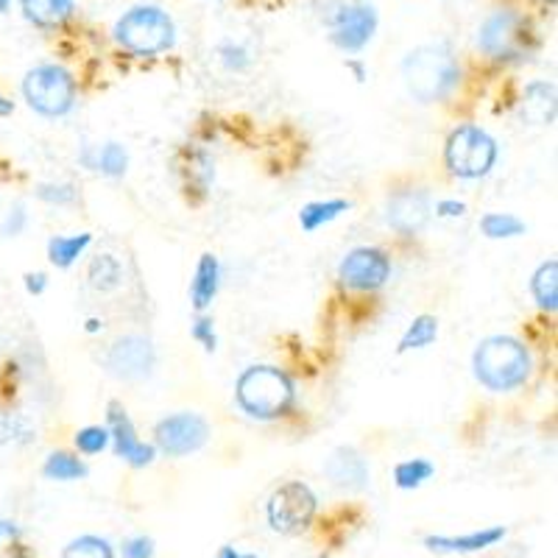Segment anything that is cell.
Masks as SVG:
<instances>
[{
    "instance_id": "cell-32",
    "label": "cell",
    "mask_w": 558,
    "mask_h": 558,
    "mask_svg": "<svg viewBox=\"0 0 558 558\" xmlns=\"http://www.w3.org/2000/svg\"><path fill=\"white\" fill-rule=\"evenodd\" d=\"M193 338H196V341L202 343L207 352H213V349H216V343H218L216 332H213V322H209V318H204V316H198L196 324H193Z\"/></svg>"
},
{
    "instance_id": "cell-11",
    "label": "cell",
    "mask_w": 558,
    "mask_h": 558,
    "mask_svg": "<svg viewBox=\"0 0 558 558\" xmlns=\"http://www.w3.org/2000/svg\"><path fill=\"white\" fill-rule=\"evenodd\" d=\"M377 32V12L372 3H349L332 20V43L341 51H361Z\"/></svg>"
},
{
    "instance_id": "cell-36",
    "label": "cell",
    "mask_w": 558,
    "mask_h": 558,
    "mask_svg": "<svg viewBox=\"0 0 558 558\" xmlns=\"http://www.w3.org/2000/svg\"><path fill=\"white\" fill-rule=\"evenodd\" d=\"M223 53V62H227V68H235V70H243L246 68V51L243 48H232V45H223L221 48Z\"/></svg>"
},
{
    "instance_id": "cell-20",
    "label": "cell",
    "mask_w": 558,
    "mask_h": 558,
    "mask_svg": "<svg viewBox=\"0 0 558 558\" xmlns=\"http://www.w3.org/2000/svg\"><path fill=\"white\" fill-rule=\"evenodd\" d=\"M522 114L531 123H550L556 114V89L550 84H531L522 98Z\"/></svg>"
},
{
    "instance_id": "cell-9",
    "label": "cell",
    "mask_w": 558,
    "mask_h": 558,
    "mask_svg": "<svg viewBox=\"0 0 558 558\" xmlns=\"http://www.w3.org/2000/svg\"><path fill=\"white\" fill-rule=\"evenodd\" d=\"M154 436H157V447L166 456L182 458L202 450L209 436V427L198 413H177V416L162 418Z\"/></svg>"
},
{
    "instance_id": "cell-29",
    "label": "cell",
    "mask_w": 558,
    "mask_h": 558,
    "mask_svg": "<svg viewBox=\"0 0 558 558\" xmlns=\"http://www.w3.org/2000/svg\"><path fill=\"white\" fill-rule=\"evenodd\" d=\"M26 539L14 522L0 520V558H26Z\"/></svg>"
},
{
    "instance_id": "cell-33",
    "label": "cell",
    "mask_w": 558,
    "mask_h": 558,
    "mask_svg": "<svg viewBox=\"0 0 558 558\" xmlns=\"http://www.w3.org/2000/svg\"><path fill=\"white\" fill-rule=\"evenodd\" d=\"M154 556V542L148 536H134L123 545V558H151Z\"/></svg>"
},
{
    "instance_id": "cell-13",
    "label": "cell",
    "mask_w": 558,
    "mask_h": 558,
    "mask_svg": "<svg viewBox=\"0 0 558 558\" xmlns=\"http://www.w3.org/2000/svg\"><path fill=\"white\" fill-rule=\"evenodd\" d=\"M109 368H112L118 377H126V380H140V377L151 375V368H154L151 343L140 336L121 338V341L112 347V352H109Z\"/></svg>"
},
{
    "instance_id": "cell-30",
    "label": "cell",
    "mask_w": 558,
    "mask_h": 558,
    "mask_svg": "<svg viewBox=\"0 0 558 558\" xmlns=\"http://www.w3.org/2000/svg\"><path fill=\"white\" fill-rule=\"evenodd\" d=\"M89 277H93V286L96 288H101V291H112V288L121 282V266H118L109 254H104V257H98V260L93 263Z\"/></svg>"
},
{
    "instance_id": "cell-15",
    "label": "cell",
    "mask_w": 558,
    "mask_h": 558,
    "mask_svg": "<svg viewBox=\"0 0 558 558\" xmlns=\"http://www.w3.org/2000/svg\"><path fill=\"white\" fill-rule=\"evenodd\" d=\"M327 475L341 488H363L368 483V463L352 447H341V450L332 452L330 463H327Z\"/></svg>"
},
{
    "instance_id": "cell-35",
    "label": "cell",
    "mask_w": 558,
    "mask_h": 558,
    "mask_svg": "<svg viewBox=\"0 0 558 558\" xmlns=\"http://www.w3.org/2000/svg\"><path fill=\"white\" fill-rule=\"evenodd\" d=\"M20 427H17V416H12V413H3L0 411V447L9 445L12 438H17Z\"/></svg>"
},
{
    "instance_id": "cell-16",
    "label": "cell",
    "mask_w": 558,
    "mask_h": 558,
    "mask_svg": "<svg viewBox=\"0 0 558 558\" xmlns=\"http://www.w3.org/2000/svg\"><path fill=\"white\" fill-rule=\"evenodd\" d=\"M506 536V527H483L466 536H427L425 545L436 553H477L497 545Z\"/></svg>"
},
{
    "instance_id": "cell-1",
    "label": "cell",
    "mask_w": 558,
    "mask_h": 558,
    "mask_svg": "<svg viewBox=\"0 0 558 558\" xmlns=\"http://www.w3.org/2000/svg\"><path fill=\"white\" fill-rule=\"evenodd\" d=\"M458 76L461 70L447 45H422L402 62L405 87L418 104H433L450 96Z\"/></svg>"
},
{
    "instance_id": "cell-19",
    "label": "cell",
    "mask_w": 558,
    "mask_h": 558,
    "mask_svg": "<svg viewBox=\"0 0 558 558\" xmlns=\"http://www.w3.org/2000/svg\"><path fill=\"white\" fill-rule=\"evenodd\" d=\"M84 166H89L93 171H101L104 177H123L129 168V154L126 148L118 146V143H107L104 148H87L82 154Z\"/></svg>"
},
{
    "instance_id": "cell-24",
    "label": "cell",
    "mask_w": 558,
    "mask_h": 558,
    "mask_svg": "<svg viewBox=\"0 0 558 558\" xmlns=\"http://www.w3.org/2000/svg\"><path fill=\"white\" fill-rule=\"evenodd\" d=\"M438 336V322L433 316H418L413 318L411 327L405 330L400 341V352H411V349H425L436 341Z\"/></svg>"
},
{
    "instance_id": "cell-21",
    "label": "cell",
    "mask_w": 558,
    "mask_h": 558,
    "mask_svg": "<svg viewBox=\"0 0 558 558\" xmlns=\"http://www.w3.org/2000/svg\"><path fill=\"white\" fill-rule=\"evenodd\" d=\"M93 243V235H70V238H51L48 241V260L57 268H70L84 254V248Z\"/></svg>"
},
{
    "instance_id": "cell-27",
    "label": "cell",
    "mask_w": 558,
    "mask_h": 558,
    "mask_svg": "<svg viewBox=\"0 0 558 558\" xmlns=\"http://www.w3.org/2000/svg\"><path fill=\"white\" fill-rule=\"evenodd\" d=\"M483 235L492 238V241H500V238H517L525 232V223L517 216H508V213H488L481 221Z\"/></svg>"
},
{
    "instance_id": "cell-26",
    "label": "cell",
    "mask_w": 558,
    "mask_h": 558,
    "mask_svg": "<svg viewBox=\"0 0 558 558\" xmlns=\"http://www.w3.org/2000/svg\"><path fill=\"white\" fill-rule=\"evenodd\" d=\"M433 463L425 461V458H411V461L397 463V470H393V481L400 488H416L422 486L425 481L433 477Z\"/></svg>"
},
{
    "instance_id": "cell-42",
    "label": "cell",
    "mask_w": 558,
    "mask_h": 558,
    "mask_svg": "<svg viewBox=\"0 0 558 558\" xmlns=\"http://www.w3.org/2000/svg\"><path fill=\"white\" fill-rule=\"evenodd\" d=\"M9 7H12V0H0V14H7Z\"/></svg>"
},
{
    "instance_id": "cell-40",
    "label": "cell",
    "mask_w": 558,
    "mask_h": 558,
    "mask_svg": "<svg viewBox=\"0 0 558 558\" xmlns=\"http://www.w3.org/2000/svg\"><path fill=\"white\" fill-rule=\"evenodd\" d=\"M218 558H257L254 553H238L235 547H221L218 550Z\"/></svg>"
},
{
    "instance_id": "cell-25",
    "label": "cell",
    "mask_w": 558,
    "mask_h": 558,
    "mask_svg": "<svg viewBox=\"0 0 558 558\" xmlns=\"http://www.w3.org/2000/svg\"><path fill=\"white\" fill-rule=\"evenodd\" d=\"M43 475L51 477V481H78V477L87 475V466L68 452H53L45 461Z\"/></svg>"
},
{
    "instance_id": "cell-4",
    "label": "cell",
    "mask_w": 558,
    "mask_h": 558,
    "mask_svg": "<svg viewBox=\"0 0 558 558\" xmlns=\"http://www.w3.org/2000/svg\"><path fill=\"white\" fill-rule=\"evenodd\" d=\"M477 43L486 57L500 59V62H520V59L531 57L536 48L531 23L514 9H500V12L488 14L483 20Z\"/></svg>"
},
{
    "instance_id": "cell-39",
    "label": "cell",
    "mask_w": 558,
    "mask_h": 558,
    "mask_svg": "<svg viewBox=\"0 0 558 558\" xmlns=\"http://www.w3.org/2000/svg\"><path fill=\"white\" fill-rule=\"evenodd\" d=\"M45 286H48V279H45V274H26V288H28V293H34V296H39V293L45 291Z\"/></svg>"
},
{
    "instance_id": "cell-12",
    "label": "cell",
    "mask_w": 558,
    "mask_h": 558,
    "mask_svg": "<svg viewBox=\"0 0 558 558\" xmlns=\"http://www.w3.org/2000/svg\"><path fill=\"white\" fill-rule=\"evenodd\" d=\"M109 438L114 441V452L123 458L126 463H132V466H148V463L154 461V447L143 445L137 438V433H134V425L132 418L126 416V411H123L118 402H109Z\"/></svg>"
},
{
    "instance_id": "cell-18",
    "label": "cell",
    "mask_w": 558,
    "mask_h": 558,
    "mask_svg": "<svg viewBox=\"0 0 558 558\" xmlns=\"http://www.w3.org/2000/svg\"><path fill=\"white\" fill-rule=\"evenodd\" d=\"M28 23L39 28H57L73 12V0H20Z\"/></svg>"
},
{
    "instance_id": "cell-10",
    "label": "cell",
    "mask_w": 558,
    "mask_h": 558,
    "mask_svg": "<svg viewBox=\"0 0 558 558\" xmlns=\"http://www.w3.org/2000/svg\"><path fill=\"white\" fill-rule=\"evenodd\" d=\"M341 282L352 291H377L386 286L388 274H391V260L380 248H355L343 257Z\"/></svg>"
},
{
    "instance_id": "cell-41",
    "label": "cell",
    "mask_w": 558,
    "mask_h": 558,
    "mask_svg": "<svg viewBox=\"0 0 558 558\" xmlns=\"http://www.w3.org/2000/svg\"><path fill=\"white\" fill-rule=\"evenodd\" d=\"M12 112H14V104L0 96V118H7V114H12Z\"/></svg>"
},
{
    "instance_id": "cell-6",
    "label": "cell",
    "mask_w": 558,
    "mask_h": 558,
    "mask_svg": "<svg viewBox=\"0 0 558 558\" xmlns=\"http://www.w3.org/2000/svg\"><path fill=\"white\" fill-rule=\"evenodd\" d=\"M23 96L45 118H62L76 104V82L59 64H39L23 78Z\"/></svg>"
},
{
    "instance_id": "cell-28",
    "label": "cell",
    "mask_w": 558,
    "mask_h": 558,
    "mask_svg": "<svg viewBox=\"0 0 558 558\" xmlns=\"http://www.w3.org/2000/svg\"><path fill=\"white\" fill-rule=\"evenodd\" d=\"M59 558H114V553L107 539H98V536H78V539H73L64 547Z\"/></svg>"
},
{
    "instance_id": "cell-37",
    "label": "cell",
    "mask_w": 558,
    "mask_h": 558,
    "mask_svg": "<svg viewBox=\"0 0 558 558\" xmlns=\"http://www.w3.org/2000/svg\"><path fill=\"white\" fill-rule=\"evenodd\" d=\"M23 223H26V213H23V207H17L12 216L7 218V223H3V235H17L20 229H23Z\"/></svg>"
},
{
    "instance_id": "cell-34",
    "label": "cell",
    "mask_w": 558,
    "mask_h": 558,
    "mask_svg": "<svg viewBox=\"0 0 558 558\" xmlns=\"http://www.w3.org/2000/svg\"><path fill=\"white\" fill-rule=\"evenodd\" d=\"M39 198H45V202H57V204H68L76 198V193H73V187H51V184H45V187H39Z\"/></svg>"
},
{
    "instance_id": "cell-3",
    "label": "cell",
    "mask_w": 558,
    "mask_h": 558,
    "mask_svg": "<svg viewBox=\"0 0 558 558\" xmlns=\"http://www.w3.org/2000/svg\"><path fill=\"white\" fill-rule=\"evenodd\" d=\"M238 405L252 418H279L286 416L296 400V388L293 380L279 372L277 366H252L238 377L235 388Z\"/></svg>"
},
{
    "instance_id": "cell-38",
    "label": "cell",
    "mask_w": 558,
    "mask_h": 558,
    "mask_svg": "<svg viewBox=\"0 0 558 558\" xmlns=\"http://www.w3.org/2000/svg\"><path fill=\"white\" fill-rule=\"evenodd\" d=\"M436 213L441 218H461L463 213H466V207H463L461 202H438Z\"/></svg>"
},
{
    "instance_id": "cell-7",
    "label": "cell",
    "mask_w": 558,
    "mask_h": 558,
    "mask_svg": "<svg viewBox=\"0 0 558 558\" xmlns=\"http://www.w3.org/2000/svg\"><path fill=\"white\" fill-rule=\"evenodd\" d=\"M447 168L461 179L486 177L497 162V143L477 126H461L447 140Z\"/></svg>"
},
{
    "instance_id": "cell-14",
    "label": "cell",
    "mask_w": 558,
    "mask_h": 558,
    "mask_svg": "<svg viewBox=\"0 0 558 558\" xmlns=\"http://www.w3.org/2000/svg\"><path fill=\"white\" fill-rule=\"evenodd\" d=\"M427 218H430V198L425 191H400L388 198L386 221L402 235L425 229Z\"/></svg>"
},
{
    "instance_id": "cell-23",
    "label": "cell",
    "mask_w": 558,
    "mask_h": 558,
    "mask_svg": "<svg viewBox=\"0 0 558 558\" xmlns=\"http://www.w3.org/2000/svg\"><path fill=\"white\" fill-rule=\"evenodd\" d=\"M531 291L539 302V307L545 311H556L558 307V263L550 260L539 268V271L533 274Z\"/></svg>"
},
{
    "instance_id": "cell-5",
    "label": "cell",
    "mask_w": 558,
    "mask_h": 558,
    "mask_svg": "<svg viewBox=\"0 0 558 558\" xmlns=\"http://www.w3.org/2000/svg\"><path fill=\"white\" fill-rule=\"evenodd\" d=\"M114 37L137 57H157L173 45V23L162 9L134 7L118 20Z\"/></svg>"
},
{
    "instance_id": "cell-8",
    "label": "cell",
    "mask_w": 558,
    "mask_h": 558,
    "mask_svg": "<svg viewBox=\"0 0 558 558\" xmlns=\"http://www.w3.org/2000/svg\"><path fill=\"white\" fill-rule=\"evenodd\" d=\"M266 514L268 525L277 533H286V536L302 533L311 525L313 514H316V495H313L307 483L291 481L274 492Z\"/></svg>"
},
{
    "instance_id": "cell-2",
    "label": "cell",
    "mask_w": 558,
    "mask_h": 558,
    "mask_svg": "<svg viewBox=\"0 0 558 558\" xmlns=\"http://www.w3.org/2000/svg\"><path fill=\"white\" fill-rule=\"evenodd\" d=\"M475 377L488 391H514L531 375V355L525 343L511 336H492L475 349Z\"/></svg>"
},
{
    "instance_id": "cell-31",
    "label": "cell",
    "mask_w": 558,
    "mask_h": 558,
    "mask_svg": "<svg viewBox=\"0 0 558 558\" xmlns=\"http://www.w3.org/2000/svg\"><path fill=\"white\" fill-rule=\"evenodd\" d=\"M109 445V430L107 427H84L76 433V447L84 456H96L104 447Z\"/></svg>"
},
{
    "instance_id": "cell-22",
    "label": "cell",
    "mask_w": 558,
    "mask_h": 558,
    "mask_svg": "<svg viewBox=\"0 0 558 558\" xmlns=\"http://www.w3.org/2000/svg\"><path fill=\"white\" fill-rule=\"evenodd\" d=\"M349 204L341 202V198H332V202H311L302 207V213H299V223H302V229L305 232H316L322 223H330L336 221L341 213H347Z\"/></svg>"
},
{
    "instance_id": "cell-17",
    "label": "cell",
    "mask_w": 558,
    "mask_h": 558,
    "mask_svg": "<svg viewBox=\"0 0 558 558\" xmlns=\"http://www.w3.org/2000/svg\"><path fill=\"white\" fill-rule=\"evenodd\" d=\"M218 286H221V266L213 254H204L202 260L196 266V277H193L191 286V302L198 313L207 311L213 305V299H216Z\"/></svg>"
}]
</instances>
